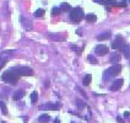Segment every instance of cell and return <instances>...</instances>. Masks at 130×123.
<instances>
[{
	"mask_svg": "<svg viewBox=\"0 0 130 123\" xmlns=\"http://www.w3.org/2000/svg\"><path fill=\"white\" fill-rule=\"evenodd\" d=\"M19 78H20V75L16 74V73H15L14 70H11V69H9L7 72H5L4 74H3V76H1L3 81H5V83H7V84H11V85L17 84Z\"/></svg>",
	"mask_w": 130,
	"mask_h": 123,
	"instance_id": "6da1fadb",
	"label": "cell"
},
{
	"mask_svg": "<svg viewBox=\"0 0 130 123\" xmlns=\"http://www.w3.org/2000/svg\"><path fill=\"white\" fill-rule=\"evenodd\" d=\"M85 17V14H84V10L81 7H74L71 11H70V20H71L74 23H77L80 22L82 19Z\"/></svg>",
	"mask_w": 130,
	"mask_h": 123,
	"instance_id": "7a4b0ae2",
	"label": "cell"
},
{
	"mask_svg": "<svg viewBox=\"0 0 130 123\" xmlns=\"http://www.w3.org/2000/svg\"><path fill=\"white\" fill-rule=\"evenodd\" d=\"M11 70H14L16 74L22 75V76H31L33 75V70L28 68V66H16V68H11Z\"/></svg>",
	"mask_w": 130,
	"mask_h": 123,
	"instance_id": "3957f363",
	"label": "cell"
},
{
	"mask_svg": "<svg viewBox=\"0 0 130 123\" xmlns=\"http://www.w3.org/2000/svg\"><path fill=\"white\" fill-rule=\"evenodd\" d=\"M122 72V65L120 64H114L112 65L109 69H107L106 70V73H104V76H116V75H118L119 73Z\"/></svg>",
	"mask_w": 130,
	"mask_h": 123,
	"instance_id": "277c9868",
	"label": "cell"
},
{
	"mask_svg": "<svg viewBox=\"0 0 130 123\" xmlns=\"http://www.w3.org/2000/svg\"><path fill=\"white\" fill-rule=\"evenodd\" d=\"M124 46V38L120 35H118L114 39V42L112 43V48L113 49H122V47Z\"/></svg>",
	"mask_w": 130,
	"mask_h": 123,
	"instance_id": "5b68a950",
	"label": "cell"
},
{
	"mask_svg": "<svg viewBox=\"0 0 130 123\" xmlns=\"http://www.w3.org/2000/svg\"><path fill=\"white\" fill-rule=\"evenodd\" d=\"M94 52H96V54L97 56H106L107 53H108V47L106 46V44H98L96 48H94Z\"/></svg>",
	"mask_w": 130,
	"mask_h": 123,
	"instance_id": "8992f818",
	"label": "cell"
},
{
	"mask_svg": "<svg viewBox=\"0 0 130 123\" xmlns=\"http://www.w3.org/2000/svg\"><path fill=\"white\" fill-rule=\"evenodd\" d=\"M123 84H124V80L123 79L114 80V81L112 83V85H110V90H112V91H118L120 87L123 86Z\"/></svg>",
	"mask_w": 130,
	"mask_h": 123,
	"instance_id": "52a82bcc",
	"label": "cell"
},
{
	"mask_svg": "<svg viewBox=\"0 0 130 123\" xmlns=\"http://www.w3.org/2000/svg\"><path fill=\"white\" fill-rule=\"evenodd\" d=\"M59 105H55V103H45V105H43V106H41L39 107V110H52V111H58L59 110Z\"/></svg>",
	"mask_w": 130,
	"mask_h": 123,
	"instance_id": "ba28073f",
	"label": "cell"
},
{
	"mask_svg": "<svg viewBox=\"0 0 130 123\" xmlns=\"http://www.w3.org/2000/svg\"><path fill=\"white\" fill-rule=\"evenodd\" d=\"M109 60H110V63L114 65V64H118V62L120 60V54L118 53V52H113L112 54H110V58H109Z\"/></svg>",
	"mask_w": 130,
	"mask_h": 123,
	"instance_id": "9c48e42d",
	"label": "cell"
},
{
	"mask_svg": "<svg viewBox=\"0 0 130 123\" xmlns=\"http://www.w3.org/2000/svg\"><path fill=\"white\" fill-rule=\"evenodd\" d=\"M21 22H22V26H23L25 30H27V31H31V30H32V23H31V21H29L28 19L21 17Z\"/></svg>",
	"mask_w": 130,
	"mask_h": 123,
	"instance_id": "30bf717a",
	"label": "cell"
},
{
	"mask_svg": "<svg viewBox=\"0 0 130 123\" xmlns=\"http://www.w3.org/2000/svg\"><path fill=\"white\" fill-rule=\"evenodd\" d=\"M14 53H15V51H6V52H4V53H1V54H0V60H3V59L6 60V59L10 58Z\"/></svg>",
	"mask_w": 130,
	"mask_h": 123,
	"instance_id": "8fae6325",
	"label": "cell"
},
{
	"mask_svg": "<svg viewBox=\"0 0 130 123\" xmlns=\"http://www.w3.org/2000/svg\"><path fill=\"white\" fill-rule=\"evenodd\" d=\"M51 121V117H49V115H47V113H43V115H41V116L38 117V122L41 123H47Z\"/></svg>",
	"mask_w": 130,
	"mask_h": 123,
	"instance_id": "7c38bea8",
	"label": "cell"
},
{
	"mask_svg": "<svg viewBox=\"0 0 130 123\" xmlns=\"http://www.w3.org/2000/svg\"><path fill=\"white\" fill-rule=\"evenodd\" d=\"M110 35H112V33H110L109 31H107V32H103V33H101V35H98V36H97V39H98V41H104V39H108L109 37H110Z\"/></svg>",
	"mask_w": 130,
	"mask_h": 123,
	"instance_id": "4fadbf2b",
	"label": "cell"
},
{
	"mask_svg": "<svg viewBox=\"0 0 130 123\" xmlns=\"http://www.w3.org/2000/svg\"><path fill=\"white\" fill-rule=\"evenodd\" d=\"M91 81H92V75L91 74H87L84 76V80H82V84L85 85V86H88L90 84H91Z\"/></svg>",
	"mask_w": 130,
	"mask_h": 123,
	"instance_id": "5bb4252c",
	"label": "cell"
},
{
	"mask_svg": "<svg viewBox=\"0 0 130 123\" xmlns=\"http://www.w3.org/2000/svg\"><path fill=\"white\" fill-rule=\"evenodd\" d=\"M122 52H123V54H124L125 58H130V47L129 46L124 44L123 47H122Z\"/></svg>",
	"mask_w": 130,
	"mask_h": 123,
	"instance_id": "9a60e30c",
	"label": "cell"
},
{
	"mask_svg": "<svg viewBox=\"0 0 130 123\" xmlns=\"http://www.w3.org/2000/svg\"><path fill=\"white\" fill-rule=\"evenodd\" d=\"M85 19H86L87 22H90V23H93V22L97 21V16L94 14H88L85 16Z\"/></svg>",
	"mask_w": 130,
	"mask_h": 123,
	"instance_id": "2e32d148",
	"label": "cell"
},
{
	"mask_svg": "<svg viewBox=\"0 0 130 123\" xmlns=\"http://www.w3.org/2000/svg\"><path fill=\"white\" fill-rule=\"evenodd\" d=\"M23 95H25V91H22V90H17V91L14 94V100H15V101L20 100V99H22V97H23Z\"/></svg>",
	"mask_w": 130,
	"mask_h": 123,
	"instance_id": "e0dca14e",
	"label": "cell"
},
{
	"mask_svg": "<svg viewBox=\"0 0 130 123\" xmlns=\"http://www.w3.org/2000/svg\"><path fill=\"white\" fill-rule=\"evenodd\" d=\"M60 10L61 11H71V6L68 4V3H63L60 5Z\"/></svg>",
	"mask_w": 130,
	"mask_h": 123,
	"instance_id": "ac0fdd59",
	"label": "cell"
},
{
	"mask_svg": "<svg viewBox=\"0 0 130 123\" xmlns=\"http://www.w3.org/2000/svg\"><path fill=\"white\" fill-rule=\"evenodd\" d=\"M0 110H1V112H3L4 115H7V107L3 101H0Z\"/></svg>",
	"mask_w": 130,
	"mask_h": 123,
	"instance_id": "d6986e66",
	"label": "cell"
},
{
	"mask_svg": "<svg viewBox=\"0 0 130 123\" xmlns=\"http://www.w3.org/2000/svg\"><path fill=\"white\" fill-rule=\"evenodd\" d=\"M37 100H38V94H37L36 91H33L31 94V101H32V103H36Z\"/></svg>",
	"mask_w": 130,
	"mask_h": 123,
	"instance_id": "ffe728a7",
	"label": "cell"
},
{
	"mask_svg": "<svg viewBox=\"0 0 130 123\" xmlns=\"http://www.w3.org/2000/svg\"><path fill=\"white\" fill-rule=\"evenodd\" d=\"M61 12V10H60V7H53L52 9V16H57Z\"/></svg>",
	"mask_w": 130,
	"mask_h": 123,
	"instance_id": "44dd1931",
	"label": "cell"
},
{
	"mask_svg": "<svg viewBox=\"0 0 130 123\" xmlns=\"http://www.w3.org/2000/svg\"><path fill=\"white\" fill-rule=\"evenodd\" d=\"M35 16H36V17H42V16H44V10L43 9H38V10H36Z\"/></svg>",
	"mask_w": 130,
	"mask_h": 123,
	"instance_id": "7402d4cb",
	"label": "cell"
},
{
	"mask_svg": "<svg viewBox=\"0 0 130 123\" xmlns=\"http://www.w3.org/2000/svg\"><path fill=\"white\" fill-rule=\"evenodd\" d=\"M76 105H77V107H79V108H84V107H86V103H85V102H82L81 100H76Z\"/></svg>",
	"mask_w": 130,
	"mask_h": 123,
	"instance_id": "603a6c76",
	"label": "cell"
},
{
	"mask_svg": "<svg viewBox=\"0 0 130 123\" xmlns=\"http://www.w3.org/2000/svg\"><path fill=\"white\" fill-rule=\"evenodd\" d=\"M87 60H88L90 63H92V64H96V63H97V59L94 58L93 56H91V54H90V56L87 57Z\"/></svg>",
	"mask_w": 130,
	"mask_h": 123,
	"instance_id": "cb8c5ba5",
	"label": "cell"
},
{
	"mask_svg": "<svg viewBox=\"0 0 130 123\" xmlns=\"http://www.w3.org/2000/svg\"><path fill=\"white\" fill-rule=\"evenodd\" d=\"M6 64V60H0V70L4 68V65Z\"/></svg>",
	"mask_w": 130,
	"mask_h": 123,
	"instance_id": "d4e9b609",
	"label": "cell"
},
{
	"mask_svg": "<svg viewBox=\"0 0 130 123\" xmlns=\"http://www.w3.org/2000/svg\"><path fill=\"white\" fill-rule=\"evenodd\" d=\"M124 117H126V118L130 117V112H125V113H124Z\"/></svg>",
	"mask_w": 130,
	"mask_h": 123,
	"instance_id": "484cf974",
	"label": "cell"
},
{
	"mask_svg": "<svg viewBox=\"0 0 130 123\" xmlns=\"http://www.w3.org/2000/svg\"><path fill=\"white\" fill-rule=\"evenodd\" d=\"M117 121H118L119 123H123V122H124V121L122 119V118H120V117H118V118H117Z\"/></svg>",
	"mask_w": 130,
	"mask_h": 123,
	"instance_id": "4316f807",
	"label": "cell"
},
{
	"mask_svg": "<svg viewBox=\"0 0 130 123\" xmlns=\"http://www.w3.org/2000/svg\"><path fill=\"white\" fill-rule=\"evenodd\" d=\"M54 123H60V119H59V118H55V121H54Z\"/></svg>",
	"mask_w": 130,
	"mask_h": 123,
	"instance_id": "83f0119b",
	"label": "cell"
},
{
	"mask_svg": "<svg viewBox=\"0 0 130 123\" xmlns=\"http://www.w3.org/2000/svg\"><path fill=\"white\" fill-rule=\"evenodd\" d=\"M129 1H130V0H129Z\"/></svg>",
	"mask_w": 130,
	"mask_h": 123,
	"instance_id": "f1b7e54d",
	"label": "cell"
},
{
	"mask_svg": "<svg viewBox=\"0 0 130 123\" xmlns=\"http://www.w3.org/2000/svg\"><path fill=\"white\" fill-rule=\"evenodd\" d=\"M3 123H4V122H3Z\"/></svg>",
	"mask_w": 130,
	"mask_h": 123,
	"instance_id": "f546056e",
	"label": "cell"
}]
</instances>
